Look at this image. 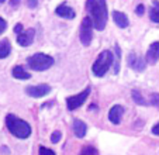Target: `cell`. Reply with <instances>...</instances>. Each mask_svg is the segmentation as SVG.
Returning <instances> with one entry per match:
<instances>
[{
  "label": "cell",
  "instance_id": "cell-2",
  "mask_svg": "<svg viewBox=\"0 0 159 155\" xmlns=\"http://www.w3.org/2000/svg\"><path fill=\"white\" fill-rule=\"evenodd\" d=\"M6 125H7V130H9L14 137L21 138V140L28 138L30 137V134H31L30 124H28L27 121H24V120L18 119V117L14 116V114H7Z\"/></svg>",
  "mask_w": 159,
  "mask_h": 155
},
{
  "label": "cell",
  "instance_id": "cell-7",
  "mask_svg": "<svg viewBox=\"0 0 159 155\" xmlns=\"http://www.w3.org/2000/svg\"><path fill=\"white\" fill-rule=\"evenodd\" d=\"M127 62H128L129 68H132L134 71H137V72H142L145 68H147V61H145V57L142 58V57H139L138 54H134V52H131V54L128 55Z\"/></svg>",
  "mask_w": 159,
  "mask_h": 155
},
{
  "label": "cell",
  "instance_id": "cell-27",
  "mask_svg": "<svg viewBox=\"0 0 159 155\" xmlns=\"http://www.w3.org/2000/svg\"><path fill=\"white\" fill-rule=\"evenodd\" d=\"M37 4H38V0H27V6L30 7V9L37 7Z\"/></svg>",
  "mask_w": 159,
  "mask_h": 155
},
{
  "label": "cell",
  "instance_id": "cell-28",
  "mask_svg": "<svg viewBox=\"0 0 159 155\" xmlns=\"http://www.w3.org/2000/svg\"><path fill=\"white\" fill-rule=\"evenodd\" d=\"M152 134L159 135V123H158V124H155V125L152 127Z\"/></svg>",
  "mask_w": 159,
  "mask_h": 155
},
{
  "label": "cell",
  "instance_id": "cell-13",
  "mask_svg": "<svg viewBox=\"0 0 159 155\" xmlns=\"http://www.w3.org/2000/svg\"><path fill=\"white\" fill-rule=\"evenodd\" d=\"M72 130H73V134H75L78 138H83L87 133V125H86V123L82 121V120L75 119L73 120Z\"/></svg>",
  "mask_w": 159,
  "mask_h": 155
},
{
  "label": "cell",
  "instance_id": "cell-16",
  "mask_svg": "<svg viewBox=\"0 0 159 155\" xmlns=\"http://www.w3.org/2000/svg\"><path fill=\"white\" fill-rule=\"evenodd\" d=\"M11 52V45H10L9 40H2L0 41V59L7 58Z\"/></svg>",
  "mask_w": 159,
  "mask_h": 155
},
{
  "label": "cell",
  "instance_id": "cell-12",
  "mask_svg": "<svg viewBox=\"0 0 159 155\" xmlns=\"http://www.w3.org/2000/svg\"><path fill=\"white\" fill-rule=\"evenodd\" d=\"M55 13H57V16H59V17H62V18H68V20H72L76 16L75 10H73L72 7H69L66 3L59 4V6L55 9Z\"/></svg>",
  "mask_w": 159,
  "mask_h": 155
},
{
  "label": "cell",
  "instance_id": "cell-3",
  "mask_svg": "<svg viewBox=\"0 0 159 155\" xmlns=\"http://www.w3.org/2000/svg\"><path fill=\"white\" fill-rule=\"evenodd\" d=\"M113 61H114V55L111 54V51H108V49L102 51L99 54V57H97V59L94 61L93 66H92L93 75L97 78L104 76V75L107 73V71L110 69Z\"/></svg>",
  "mask_w": 159,
  "mask_h": 155
},
{
  "label": "cell",
  "instance_id": "cell-20",
  "mask_svg": "<svg viewBox=\"0 0 159 155\" xmlns=\"http://www.w3.org/2000/svg\"><path fill=\"white\" fill-rule=\"evenodd\" d=\"M79 155H99V151L92 145H84L83 148L80 149V154Z\"/></svg>",
  "mask_w": 159,
  "mask_h": 155
},
{
  "label": "cell",
  "instance_id": "cell-18",
  "mask_svg": "<svg viewBox=\"0 0 159 155\" xmlns=\"http://www.w3.org/2000/svg\"><path fill=\"white\" fill-rule=\"evenodd\" d=\"M131 96H132V100H134L137 105H139V106H145V105H147V101H145L144 96L141 95V92H139V90H132Z\"/></svg>",
  "mask_w": 159,
  "mask_h": 155
},
{
  "label": "cell",
  "instance_id": "cell-19",
  "mask_svg": "<svg viewBox=\"0 0 159 155\" xmlns=\"http://www.w3.org/2000/svg\"><path fill=\"white\" fill-rule=\"evenodd\" d=\"M114 52H116V57H114V61H116V65H114V73H118L120 71V61H121V49L118 45L114 47Z\"/></svg>",
  "mask_w": 159,
  "mask_h": 155
},
{
  "label": "cell",
  "instance_id": "cell-11",
  "mask_svg": "<svg viewBox=\"0 0 159 155\" xmlns=\"http://www.w3.org/2000/svg\"><path fill=\"white\" fill-rule=\"evenodd\" d=\"M123 114H124V107L120 105H116L110 109L108 111V120H110L113 124H120L121 123V119H123Z\"/></svg>",
  "mask_w": 159,
  "mask_h": 155
},
{
  "label": "cell",
  "instance_id": "cell-5",
  "mask_svg": "<svg viewBox=\"0 0 159 155\" xmlns=\"http://www.w3.org/2000/svg\"><path fill=\"white\" fill-rule=\"evenodd\" d=\"M79 38H80V42L84 47L90 45V42H92V38H93V21L90 17H84L82 20Z\"/></svg>",
  "mask_w": 159,
  "mask_h": 155
},
{
  "label": "cell",
  "instance_id": "cell-1",
  "mask_svg": "<svg viewBox=\"0 0 159 155\" xmlns=\"http://www.w3.org/2000/svg\"><path fill=\"white\" fill-rule=\"evenodd\" d=\"M86 9L89 12L92 21H93V27L99 31L104 30L108 18L106 0H87Z\"/></svg>",
  "mask_w": 159,
  "mask_h": 155
},
{
  "label": "cell",
  "instance_id": "cell-23",
  "mask_svg": "<svg viewBox=\"0 0 159 155\" xmlns=\"http://www.w3.org/2000/svg\"><path fill=\"white\" fill-rule=\"evenodd\" d=\"M151 103H152L155 107L159 109V95L158 93H153V95L151 96Z\"/></svg>",
  "mask_w": 159,
  "mask_h": 155
},
{
  "label": "cell",
  "instance_id": "cell-9",
  "mask_svg": "<svg viewBox=\"0 0 159 155\" xmlns=\"http://www.w3.org/2000/svg\"><path fill=\"white\" fill-rule=\"evenodd\" d=\"M34 38H35V31L34 28H28V30L23 31L17 35V42L21 47H30L34 42Z\"/></svg>",
  "mask_w": 159,
  "mask_h": 155
},
{
  "label": "cell",
  "instance_id": "cell-15",
  "mask_svg": "<svg viewBox=\"0 0 159 155\" xmlns=\"http://www.w3.org/2000/svg\"><path fill=\"white\" fill-rule=\"evenodd\" d=\"M13 76L16 79H20V81H25V79H30L31 78V73L25 71L23 66H14L13 68Z\"/></svg>",
  "mask_w": 159,
  "mask_h": 155
},
{
  "label": "cell",
  "instance_id": "cell-10",
  "mask_svg": "<svg viewBox=\"0 0 159 155\" xmlns=\"http://www.w3.org/2000/svg\"><path fill=\"white\" fill-rule=\"evenodd\" d=\"M145 61L147 63H151V65H155L159 61V42H152L148 48L147 54H145Z\"/></svg>",
  "mask_w": 159,
  "mask_h": 155
},
{
  "label": "cell",
  "instance_id": "cell-29",
  "mask_svg": "<svg viewBox=\"0 0 159 155\" xmlns=\"http://www.w3.org/2000/svg\"><path fill=\"white\" fill-rule=\"evenodd\" d=\"M14 31L17 34H20V33H23V24H17V26H16L14 27Z\"/></svg>",
  "mask_w": 159,
  "mask_h": 155
},
{
  "label": "cell",
  "instance_id": "cell-8",
  "mask_svg": "<svg viewBox=\"0 0 159 155\" xmlns=\"http://www.w3.org/2000/svg\"><path fill=\"white\" fill-rule=\"evenodd\" d=\"M25 92H27L28 96H31V97H42V96L48 95L49 92H51V86L49 85H35V86H28L27 89H25Z\"/></svg>",
  "mask_w": 159,
  "mask_h": 155
},
{
  "label": "cell",
  "instance_id": "cell-25",
  "mask_svg": "<svg viewBox=\"0 0 159 155\" xmlns=\"http://www.w3.org/2000/svg\"><path fill=\"white\" fill-rule=\"evenodd\" d=\"M144 12H145L144 4H138V6H137V9H135V13H137L138 16H142V14H144Z\"/></svg>",
  "mask_w": 159,
  "mask_h": 155
},
{
  "label": "cell",
  "instance_id": "cell-21",
  "mask_svg": "<svg viewBox=\"0 0 159 155\" xmlns=\"http://www.w3.org/2000/svg\"><path fill=\"white\" fill-rule=\"evenodd\" d=\"M61 137H62V133L61 131H54L51 134V143L52 144H57L61 141Z\"/></svg>",
  "mask_w": 159,
  "mask_h": 155
},
{
  "label": "cell",
  "instance_id": "cell-30",
  "mask_svg": "<svg viewBox=\"0 0 159 155\" xmlns=\"http://www.w3.org/2000/svg\"><path fill=\"white\" fill-rule=\"evenodd\" d=\"M3 2H6V0H0V4H2V3H3Z\"/></svg>",
  "mask_w": 159,
  "mask_h": 155
},
{
  "label": "cell",
  "instance_id": "cell-24",
  "mask_svg": "<svg viewBox=\"0 0 159 155\" xmlns=\"http://www.w3.org/2000/svg\"><path fill=\"white\" fill-rule=\"evenodd\" d=\"M6 28H7V23H6V20L0 17V34H3L4 31H6Z\"/></svg>",
  "mask_w": 159,
  "mask_h": 155
},
{
  "label": "cell",
  "instance_id": "cell-17",
  "mask_svg": "<svg viewBox=\"0 0 159 155\" xmlns=\"http://www.w3.org/2000/svg\"><path fill=\"white\" fill-rule=\"evenodd\" d=\"M149 18L153 23H159V2L158 0H153L152 6L149 9Z\"/></svg>",
  "mask_w": 159,
  "mask_h": 155
},
{
  "label": "cell",
  "instance_id": "cell-22",
  "mask_svg": "<svg viewBox=\"0 0 159 155\" xmlns=\"http://www.w3.org/2000/svg\"><path fill=\"white\" fill-rule=\"evenodd\" d=\"M38 155H55V152L49 148H45V147H39Z\"/></svg>",
  "mask_w": 159,
  "mask_h": 155
},
{
  "label": "cell",
  "instance_id": "cell-6",
  "mask_svg": "<svg viewBox=\"0 0 159 155\" xmlns=\"http://www.w3.org/2000/svg\"><path fill=\"white\" fill-rule=\"evenodd\" d=\"M89 95H90V87H86L83 92L78 93V95H73V96H70V97H68V99H66V107H68V110L72 111V110L79 109L84 103V101H86V99L89 97Z\"/></svg>",
  "mask_w": 159,
  "mask_h": 155
},
{
  "label": "cell",
  "instance_id": "cell-26",
  "mask_svg": "<svg viewBox=\"0 0 159 155\" xmlns=\"http://www.w3.org/2000/svg\"><path fill=\"white\" fill-rule=\"evenodd\" d=\"M20 3H21V0H10V7L11 9H17L20 6Z\"/></svg>",
  "mask_w": 159,
  "mask_h": 155
},
{
  "label": "cell",
  "instance_id": "cell-14",
  "mask_svg": "<svg viewBox=\"0 0 159 155\" xmlns=\"http://www.w3.org/2000/svg\"><path fill=\"white\" fill-rule=\"evenodd\" d=\"M113 20H114V23L117 24L120 28L128 27V24H129L128 17H127L124 13H121V12H113Z\"/></svg>",
  "mask_w": 159,
  "mask_h": 155
},
{
  "label": "cell",
  "instance_id": "cell-4",
  "mask_svg": "<svg viewBox=\"0 0 159 155\" xmlns=\"http://www.w3.org/2000/svg\"><path fill=\"white\" fill-rule=\"evenodd\" d=\"M54 58L47 54H34L27 59V63L31 69L37 72H44L54 65Z\"/></svg>",
  "mask_w": 159,
  "mask_h": 155
}]
</instances>
